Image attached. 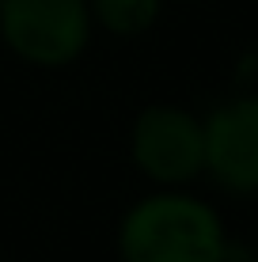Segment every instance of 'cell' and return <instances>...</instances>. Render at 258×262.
Segmentation results:
<instances>
[{"instance_id":"6da1fadb","label":"cell","mask_w":258,"mask_h":262,"mask_svg":"<svg viewBox=\"0 0 258 262\" xmlns=\"http://www.w3.org/2000/svg\"><path fill=\"white\" fill-rule=\"evenodd\" d=\"M118 247L126 262H220L224 232L209 205L159 194L126 213Z\"/></svg>"},{"instance_id":"7a4b0ae2","label":"cell","mask_w":258,"mask_h":262,"mask_svg":"<svg viewBox=\"0 0 258 262\" xmlns=\"http://www.w3.org/2000/svg\"><path fill=\"white\" fill-rule=\"evenodd\" d=\"M87 4L84 0H0L4 42L34 65H68L87 46Z\"/></svg>"},{"instance_id":"3957f363","label":"cell","mask_w":258,"mask_h":262,"mask_svg":"<svg viewBox=\"0 0 258 262\" xmlns=\"http://www.w3.org/2000/svg\"><path fill=\"white\" fill-rule=\"evenodd\" d=\"M133 160L156 183H190L205 171V125L182 106H148L133 125Z\"/></svg>"},{"instance_id":"277c9868","label":"cell","mask_w":258,"mask_h":262,"mask_svg":"<svg viewBox=\"0 0 258 262\" xmlns=\"http://www.w3.org/2000/svg\"><path fill=\"white\" fill-rule=\"evenodd\" d=\"M205 167L228 190H258V99H236L205 122Z\"/></svg>"},{"instance_id":"5b68a950","label":"cell","mask_w":258,"mask_h":262,"mask_svg":"<svg viewBox=\"0 0 258 262\" xmlns=\"http://www.w3.org/2000/svg\"><path fill=\"white\" fill-rule=\"evenodd\" d=\"M159 12V0H95V15L114 34H140L148 31Z\"/></svg>"}]
</instances>
